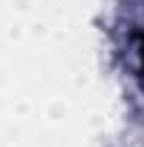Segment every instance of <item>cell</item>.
I'll use <instances>...</instances> for the list:
<instances>
[{
	"label": "cell",
	"mask_w": 144,
	"mask_h": 147,
	"mask_svg": "<svg viewBox=\"0 0 144 147\" xmlns=\"http://www.w3.org/2000/svg\"><path fill=\"white\" fill-rule=\"evenodd\" d=\"M141 71H144V40H141Z\"/></svg>",
	"instance_id": "6da1fadb"
}]
</instances>
